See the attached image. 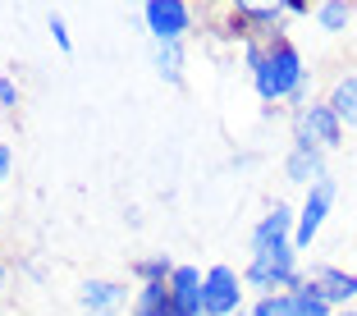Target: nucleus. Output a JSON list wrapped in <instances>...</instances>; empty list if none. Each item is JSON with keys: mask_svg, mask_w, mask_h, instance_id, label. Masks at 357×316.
<instances>
[{"mask_svg": "<svg viewBox=\"0 0 357 316\" xmlns=\"http://www.w3.org/2000/svg\"><path fill=\"white\" fill-rule=\"evenodd\" d=\"M307 280H312V285L330 298V307H335V312H344V307L357 303V271H344V266H312V271H307Z\"/></svg>", "mask_w": 357, "mask_h": 316, "instance_id": "7", "label": "nucleus"}, {"mask_svg": "<svg viewBox=\"0 0 357 316\" xmlns=\"http://www.w3.org/2000/svg\"><path fill=\"white\" fill-rule=\"evenodd\" d=\"M289 294H294V316H335L330 298L321 294V289H316L307 275H303V285H294Z\"/></svg>", "mask_w": 357, "mask_h": 316, "instance_id": "13", "label": "nucleus"}, {"mask_svg": "<svg viewBox=\"0 0 357 316\" xmlns=\"http://www.w3.org/2000/svg\"><path fill=\"white\" fill-rule=\"evenodd\" d=\"M252 83H257V96L261 101H284L289 105V96L298 92V87L307 83V64H303V51H298L289 37H275V42H266L261 51V64L252 69Z\"/></svg>", "mask_w": 357, "mask_h": 316, "instance_id": "1", "label": "nucleus"}, {"mask_svg": "<svg viewBox=\"0 0 357 316\" xmlns=\"http://www.w3.org/2000/svg\"><path fill=\"white\" fill-rule=\"evenodd\" d=\"M252 316H294V294H266V298H257Z\"/></svg>", "mask_w": 357, "mask_h": 316, "instance_id": "17", "label": "nucleus"}, {"mask_svg": "<svg viewBox=\"0 0 357 316\" xmlns=\"http://www.w3.org/2000/svg\"><path fill=\"white\" fill-rule=\"evenodd\" d=\"M294 142L298 147H321V151H335L344 142V124L339 115L330 110L326 101H312L307 110L294 115Z\"/></svg>", "mask_w": 357, "mask_h": 316, "instance_id": "3", "label": "nucleus"}, {"mask_svg": "<svg viewBox=\"0 0 357 316\" xmlns=\"http://www.w3.org/2000/svg\"><path fill=\"white\" fill-rule=\"evenodd\" d=\"M0 289H5V266H0Z\"/></svg>", "mask_w": 357, "mask_h": 316, "instance_id": "22", "label": "nucleus"}, {"mask_svg": "<svg viewBox=\"0 0 357 316\" xmlns=\"http://www.w3.org/2000/svg\"><path fill=\"white\" fill-rule=\"evenodd\" d=\"M335 316H357V312H353V307H344V312H335Z\"/></svg>", "mask_w": 357, "mask_h": 316, "instance_id": "21", "label": "nucleus"}, {"mask_svg": "<svg viewBox=\"0 0 357 316\" xmlns=\"http://www.w3.org/2000/svg\"><path fill=\"white\" fill-rule=\"evenodd\" d=\"M326 105L339 115L344 133H353L357 128V74H339L335 83H330V92H326Z\"/></svg>", "mask_w": 357, "mask_h": 316, "instance_id": "12", "label": "nucleus"}, {"mask_svg": "<svg viewBox=\"0 0 357 316\" xmlns=\"http://www.w3.org/2000/svg\"><path fill=\"white\" fill-rule=\"evenodd\" d=\"M294 230H298V216L284 206V202H275L261 220H257V230H252V253H266V248H284V243H294Z\"/></svg>", "mask_w": 357, "mask_h": 316, "instance_id": "8", "label": "nucleus"}, {"mask_svg": "<svg viewBox=\"0 0 357 316\" xmlns=\"http://www.w3.org/2000/svg\"><path fill=\"white\" fill-rule=\"evenodd\" d=\"M357 19V5L348 0H326V5H316V23L326 32H348V23Z\"/></svg>", "mask_w": 357, "mask_h": 316, "instance_id": "14", "label": "nucleus"}, {"mask_svg": "<svg viewBox=\"0 0 357 316\" xmlns=\"http://www.w3.org/2000/svg\"><path fill=\"white\" fill-rule=\"evenodd\" d=\"M151 64H156V74L165 78V83H183V51L178 46H160L156 42V51H151Z\"/></svg>", "mask_w": 357, "mask_h": 316, "instance_id": "15", "label": "nucleus"}, {"mask_svg": "<svg viewBox=\"0 0 357 316\" xmlns=\"http://www.w3.org/2000/svg\"><path fill=\"white\" fill-rule=\"evenodd\" d=\"M238 316H252V312H238Z\"/></svg>", "mask_w": 357, "mask_h": 316, "instance_id": "23", "label": "nucleus"}, {"mask_svg": "<svg viewBox=\"0 0 357 316\" xmlns=\"http://www.w3.org/2000/svg\"><path fill=\"white\" fill-rule=\"evenodd\" d=\"M10 165H14V151L5 147V142H0V179H5V174H10Z\"/></svg>", "mask_w": 357, "mask_h": 316, "instance_id": "20", "label": "nucleus"}, {"mask_svg": "<svg viewBox=\"0 0 357 316\" xmlns=\"http://www.w3.org/2000/svg\"><path fill=\"white\" fill-rule=\"evenodd\" d=\"M165 316H169V312H165Z\"/></svg>", "mask_w": 357, "mask_h": 316, "instance_id": "24", "label": "nucleus"}, {"mask_svg": "<svg viewBox=\"0 0 357 316\" xmlns=\"http://www.w3.org/2000/svg\"><path fill=\"white\" fill-rule=\"evenodd\" d=\"M142 19H147V32L160 46H178L192 32L197 10H192V5H178V0H151L147 10H142Z\"/></svg>", "mask_w": 357, "mask_h": 316, "instance_id": "5", "label": "nucleus"}, {"mask_svg": "<svg viewBox=\"0 0 357 316\" xmlns=\"http://www.w3.org/2000/svg\"><path fill=\"white\" fill-rule=\"evenodd\" d=\"M335 197H339V183L335 179H321V183L307 188V202H303V211H298V230H294V248H298V253L312 248V239L321 234V225H326Z\"/></svg>", "mask_w": 357, "mask_h": 316, "instance_id": "6", "label": "nucleus"}, {"mask_svg": "<svg viewBox=\"0 0 357 316\" xmlns=\"http://www.w3.org/2000/svg\"><path fill=\"white\" fill-rule=\"evenodd\" d=\"M284 179L289 183H307V188H312V183H321V179H330L326 174V151L321 147H289V156H284Z\"/></svg>", "mask_w": 357, "mask_h": 316, "instance_id": "10", "label": "nucleus"}, {"mask_svg": "<svg viewBox=\"0 0 357 316\" xmlns=\"http://www.w3.org/2000/svg\"><path fill=\"white\" fill-rule=\"evenodd\" d=\"M243 285L257 289V294H289L294 285H303V271H298V248L284 243V248H266V253L248 257V271H243Z\"/></svg>", "mask_w": 357, "mask_h": 316, "instance_id": "2", "label": "nucleus"}, {"mask_svg": "<svg viewBox=\"0 0 357 316\" xmlns=\"http://www.w3.org/2000/svg\"><path fill=\"white\" fill-rule=\"evenodd\" d=\"M169 316H202V271L174 266L169 275Z\"/></svg>", "mask_w": 357, "mask_h": 316, "instance_id": "9", "label": "nucleus"}, {"mask_svg": "<svg viewBox=\"0 0 357 316\" xmlns=\"http://www.w3.org/2000/svg\"><path fill=\"white\" fill-rule=\"evenodd\" d=\"M133 275L142 280V285H169L174 262H169V257H147V262H133Z\"/></svg>", "mask_w": 357, "mask_h": 316, "instance_id": "16", "label": "nucleus"}, {"mask_svg": "<svg viewBox=\"0 0 357 316\" xmlns=\"http://www.w3.org/2000/svg\"><path fill=\"white\" fill-rule=\"evenodd\" d=\"M46 28H51V37H55V46H60L64 55L74 51V37H69V28H64V19L60 14H51V23H46Z\"/></svg>", "mask_w": 357, "mask_h": 316, "instance_id": "18", "label": "nucleus"}, {"mask_svg": "<svg viewBox=\"0 0 357 316\" xmlns=\"http://www.w3.org/2000/svg\"><path fill=\"white\" fill-rule=\"evenodd\" d=\"M243 312V275L234 266H211L202 275V316H238Z\"/></svg>", "mask_w": 357, "mask_h": 316, "instance_id": "4", "label": "nucleus"}, {"mask_svg": "<svg viewBox=\"0 0 357 316\" xmlns=\"http://www.w3.org/2000/svg\"><path fill=\"white\" fill-rule=\"evenodd\" d=\"M78 303H83L87 312H96V316H115L119 307L128 303V289L115 285V280H83V289H78ZM128 307H133V303H128Z\"/></svg>", "mask_w": 357, "mask_h": 316, "instance_id": "11", "label": "nucleus"}, {"mask_svg": "<svg viewBox=\"0 0 357 316\" xmlns=\"http://www.w3.org/2000/svg\"><path fill=\"white\" fill-rule=\"evenodd\" d=\"M14 105H19V87L10 78H0V110H14Z\"/></svg>", "mask_w": 357, "mask_h": 316, "instance_id": "19", "label": "nucleus"}]
</instances>
